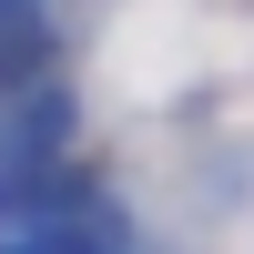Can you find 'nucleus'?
Masks as SVG:
<instances>
[{
  "instance_id": "nucleus-2",
  "label": "nucleus",
  "mask_w": 254,
  "mask_h": 254,
  "mask_svg": "<svg viewBox=\"0 0 254 254\" xmlns=\"http://www.w3.org/2000/svg\"><path fill=\"white\" fill-rule=\"evenodd\" d=\"M20 81H41V71H0V102H10V92H20Z\"/></svg>"
},
{
  "instance_id": "nucleus-1",
  "label": "nucleus",
  "mask_w": 254,
  "mask_h": 254,
  "mask_svg": "<svg viewBox=\"0 0 254 254\" xmlns=\"http://www.w3.org/2000/svg\"><path fill=\"white\" fill-rule=\"evenodd\" d=\"M71 92H61L51 71L41 81H20L10 102H0V214H10L20 193H31V183H51L61 163H71Z\"/></svg>"
}]
</instances>
